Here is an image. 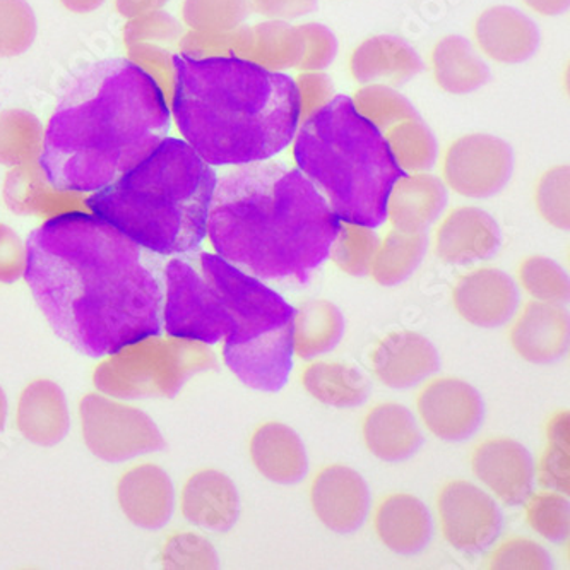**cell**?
Instances as JSON below:
<instances>
[{"mask_svg": "<svg viewBox=\"0 0 570 570\" xmlns=\"http://www.w3.org/2000/svg\"><path fill=\"white\" fill-rule=\"evenodd\" d=\"M81 422L86 444L105 461H126L165 448L148 415L98 394L81 401Z\"/></svg>", "mask_w": 570, "mask_h": 570, "instance_id": "30bf717a", "label": "cell"}, {"mask_svg": "<svg viewBox=\"0 0 570 570\" xmlns=\"http://www.w3.org/2000/svg\"><path fill=\"white\" fill-rule=\"evenodd\" d=\"M174 116L209 165H247L282 153L301 126L295 81L238 57L175 56Z\"/></svg>", "mask_w": 570, "mask_h": 570, "instance_id": "277c9868", "label": "cell"}, {"mask_svg": "<svg viewBox=\"0 0 570 570\" xmlns=\"http://www.w3.org/2000/svg\"><path fill=\"white\" fill-rule=\"evenodd\" d=\"M215 367V355L200 341L151 336L105 360L95 372V385L120 400L174 397L193 375Z\"/></svg>", "mask_w": 570, "mask_h": 570, "instance_id": "ba28073f", "label": "cell"}, {"mask_svg": "<svg viewBox=\"0 0 570 570\" xmlns=\"http://www.w3.org/2000/svg\"><path fill=\"white\" fill-rule=\"evenodd\" d=\"M301 124L293 138L298 170L340 222L381 226L391 189L404 175L384 134L341 95Z\"/></svg>", "mask_w": 570, "mask_h": 570, "instance_id": "8992f818", "label": "cell"}, {"mask_svg": "<svg viewBox=\"0 0 570 570\" xmlns=\"http://www.w3.org/2000/svg\"><path fill=\"white\" fill-rule=\"evenodd\" d=\"M438 514L445 541L468 553L489 550L504 522L497 500L468 480H451L442 487Z\"/></svg>", "mask_w": 570, "mask_h": 570, "instance_id": "7c38bea8", "label": "cell"}, {"mask_svg": "<svg viewBox=\"0 0 570 570\" xmlns=\"http://www.w3.org/2000/svg\"><path fill=\"white\" fill-rule=\"evenodd\" d=\"M254 9L273 21H293L317 11L318 0H253Z\"/></svg>", "mask_w": 570, "mask_h": 570, "instance_id": "7dc6e473", "label": "cell"}, {"mask_svg": "<svg viewBox=\"0 0 570 570\" xmlns=\"http://www.w3.org/2000/svg\"><path fill=\"white\" fill-rule=\"evenodd\" d=\"M302 385L318 403L340 410L362 406L371 393L367 377L343 362L311 363L302 374Z\"/></svg>", "mask_w": 570, "mask_h": 570, "instance_id": "4dcf8cb0", "label": "cell"}, {"mask_svg": "<svg viewBox=\"0 0 570 570\" xmlns=\"http://www.w3.org/2000/svg\"><path fill=\"white\" fill-rule=\"evenodd\" d=\"M119 502L134 524L158 530L170 521L174 512V485L161 468L142 464L120 478Z\"/></svg>", "mask_w": 570, "mask_h": 570, "instance_id": "d4e9b609", "label": "cell"}, {"mask_svg": "<svg viewBox=\"0 0 570 570\" xmlns=\"http://www.w3.org/2000/svg\"><path fill=\"white\" fill-rule=\"evenodd\" d=\"M230 311L223 358L238 381L264 393L285 387L293 367L295 308L282 295L218 254H199Z\"/></svg>", "mask_w": 570, "mask_h": 570, "instance_id": "52a82bcc", "label": "cell"}, {"mask_svg": "<svg viewBox=\"0 0 570 570\" xmlns=\"http://www.w3.org/2000/svg\"><path fill=\"white\" fill-rule=\"evenodd\" d=\"M519 283L537 302L566 304L570 296L569 276L556 261L531 256L519 266Z\"/></svg>", "mask_w": 570, "mask_h": 570, "instance_id": "74e56055", "label": "cell"}, {"mask_svg": "<svg viewBox=\"0 0 570 570\" xmlns=\"http://www.w3.org/2000/svg\"><path fill=\"white\" fill-rule=\"evenodd\" d=\"M304 53L305 41L301 28L269 19L250 28V45L245 60L267 71L279 72L301 66Z\"/></svg>", "mask_w": 570, "mask_h": 570, "instance_id": "1f68e13d", "label": "cell"}, {"mask_svg": "<svg viewBox=\"0 0 570 570\" xmlns=\"http://www.w3.org/2000/svg\"><path fill=\"white\" fill-rule=\"evenodd\" d=\"M422 71L423 60L419 52L394 35L368 38L350 57V72L362 85L400 86Z\"/></svg>", "mask_w": 570, "mask_h": 570, "instance_id": "603a6c76", "label": "cell"}, {"mask_svg": "<svg viewBox=\"0 0 570 570\" xmlns=\"http://www.w3.org/2000/svg\"><path fill=\"white\" fill-rule=\"evenodd\" d=\"M295 85L298 91V104H301V122L314 116L315 111L326 107L336 97L333 81L323 71L302 72L295 79Z\"/></svg>", "mask_w": 570, "mask_h": 570, "instance_id": "bcb514c9", "label": "cell"}, {"mask_svg": "<svg viewBox=\"0 0 570 570\" xmlns=\"http://www.w3.org/2000/svg\"><path fill=\"white\" fill-rule=\"evenodd\" d=\"M474 38L482 52L500 63H521L540 49L537 22L511 6H495L478 16Z\"/></svg>", "mask_w": 570, "mask_h": 570, "instance_id": "ffe728a7", "label": "cell"}, {"mask_svg": "<svg viewBox=\"0 0 570 570\" xmlns=\"http://www.w3.org/2000/svg\"><path fill=\"white\" fill-rule=\"evenodd\" d=\"M165 285L164 326L168 336L215 345L230 333L225 295L199 256L171 259L165 269Z\"/></svg>", "mask_w": 570, "mask_h": 570, "instance_id": "9c48e42d", "label": "cell"}, {"mask_svg": "<svg viewBox=\"0 0 570 570\" xmlns=\"http://www.w3.org/2000/svg\"><path fill=\"white\" fill-rule=\"evenodd\" d=\"M250 460L264 478L278 485H296L308 473L304 442L285 423H264L254 432Z\"/></svg>", "mask_w": 570, "mask_h": 570, "instance_id": "484cf974", "label": "cell"}, {"mask_svg": "<svg viewBox=\"0 0 570 570\" xmlns=\"http://www.w3.org/2000/svg\"><path fill=\"white\" fill-rule=\"evenodd\" d=\"M164 563L168 569H218L213 544L199 534H175L165 544Z\"/></svg>", "mask_w": 570, "mask_h": 570, "instance_id": "ee69618b", "label": "cell"}, {"mask_svg": "<svg viewBox=\"0 0 570 570\" xmlns=\"http://www.w3.org/2000/svg\"><path fill=\"white\" fill-rule=\"evenodd\" d=\"M181 514L196 527L226 533L240 515V497L230 478L218 470H200L181 492Z\"/></svg>", "mask_w": 570, "mask_h": 570, "instance_id": "44dd1931", "label": "cell"}, {"mask_svg": "<svg viewBox=\"0 0 570 570\" xmlns=\"http://www.w3.org/2000/svg\"><path fill=\"white\" fill-rule=\"evenodd\" d=\"M433 78L449 95H470L490 81V67L474 52L470 40L448 35L432 50Z\"/></svg>", "mask_w": 570, "mask_h": 570, "instance_id": "f1b7e54d", "label": "cell"}, {"mask_svg": "<svg viewBox=\"0 0 570 570\" xmlns=\"http://www.w3.org/2000/svg\"><path fill=\"white\" fill-rule=\"evenodd\" d=\"M500 244L502 235L493 216L474 206H461L442 219L433 250L444 263L470 266L495 257Z\"/></svg>", "mask_w": 570, "mask_h": 570, "instance_id": "e0dca14e", "label": "cell"}, {"mask_svg": "<svg viewBox=\"0 0 570 570\" xmlns=\"http://www.w3.org/2000/svg\"><path fill=\"white\" fill-rule=\"evenodd\" d=\"M24 276L52 330L89 358L164 331L159 259L98 216L41 225L28 238Z\"/></svg>", "mask_w": 570, "mask_h": 570, "instance_id": "6da1fadb", "label": "cell"}, {"mask_svg": "<svg viewBox=\"0 0 570 570\" xmlns=\"http://www.w3.org/2000/svg\"><path fill=\"white\" fill-rule=\"evenodd\" d=\"M547 448L541 454L534 474L544 490L570 493V415L557 412L547 425Z\"/></svg>", "mask_w": 570, "mask_h": 570, "instance_id": "e575fe53", "label": "cell"}, {"mask_svg": "<svg viewBox=\"0 0 570 570\" xmlns=\"http://www.w3.org/2000/svg\"><path fill=\"white\" fill-rule=\"evenodd\" d=\"M35 35L37 21L27 0H0V57L27 52Z\"/></svg>", "mask_w": 570, "mask_h": 570, "instance_id": "60d3db41", "label": "cell"}, {"mask_svg": "<svg viewBox=\"0 0 570 570\" xmlns=\"http://www.w3.org/2000/svg\"><path fill=\"white\" fill-rule=\"evenodd\" d=\"M62 4L72 12H89L100 8L104 0H62Z\"/></svg>", "mask_w": 570, "mask_h": 570, "instance_id": "681fc988", "label": "cell"}, {"mask_svg": "<svg viewBox=\"0 0 570 570\" xmlns=\"http://www.w3.org/2000/svg\"><path fill=\"white\" fill-rule=\"evenodd\" d=\"M452 304L468 324L495 330L514 318L519 289L504 271L480 267L458 279L452 289Z\"/></svg>", "mask_w": 570, "mask_h": 570, "instance_id": "2e32d148", "label": "cell"}, {"mask_svg": "<svg viewBox=\"0 0 570 570\" xmlns=\"http://www.w3.org/2000/svg\"><path fill=\"white\" fill-rule=\"evenodd\" d=\"M363 442L385 463H401L419 452L422 430L415 415L400 403H381L363 419Z\"/></svg>", "mask_w": 570, "mask_h": 570, "instance_id": "4316f807", "label": "cell"}, {"mask_svg": "<svg viewBox=\"0 0 570 570\" xmlns=\"http://www.w3.org/2000/svg\"><path fill=\"white\" fill-rule=\"evenodd\" d=\"M18 426L28 441L53 445L66 438L69 412L59 385L37 381L21 394L18 407Z\"/></svg>", "mask_w": 570, "mask_h": 570, "instance_id": "83f0119b", "label": "cell"}, {"mask_svg": "<svg viewBox=\"0 0 570 570\" xmlns=\"http://www.w3.org/2000/svg\"><path fill=\"white\" fill-rule=\"evenodd\" d=\"M248 16L247 0H187L186 19L199 30L228 31Z\"/></svg>", "mask_w": 570, "mask_h": 570, "instance_id": "b9f144b4", "label": "cell"}, {"mask_svg": "<svg viewBox=\"0 0 570 570\" xmlns=\"http://www.w3.org/2000/svg\"><path fill=\"white\" fill-rule=\"evenodd\" d=\"M337 228L298 168L267 159L223 175L208 218L216 254L261 282L307 283L330 257Z\"/></svg>", "mask_w": 570, "mask_h": 570, "instance_id": "3957f363", "label": "cell"}, {"mask_svg": "<svg viewBox=\"0 0 570 570\" xmlns=\"http://www.w3.org/2000/svg\"><path fill=\"white\" fill-rule=\"evenodd\" d=\"M489 567L497 570H549L553 567V560L537 541L514 537L502 541L493 550Z\"/></svg>", "mask_w": 570, "mask_h": 570, "instance_id": "7bdbcfd3", "label": "cell"}, {"mask_svg": "<svg viewBox=\"0 0 570 570\" xmlns=\"http://www.w3.org/2000/svg\"><path fill=\"white\" fill-rule=\"evenodd\" d=\"M345 317L327 301H308L295 308L293 355L314 360L333 352L345 334Z\"/></svg>", "mask_w": 570, "mask_h": 570, "instance_id": "f546056e", "label": "cell"}, {"mask_svg": "<svg viewBox=\"0 0 570 570\" xmlns=\"http://www.w3.org/2000/svg\"><path fill=\"white\" fill-rule=\"evenodd\" d=\"M514 171V151L504 139L470 134L449 146L442 164L444 184L470 199H487L508 186Z\"/></svg>", "mask_w": 570, "mask_h": 570, "instance_id": "8fae6325", "label": "cell"}, {"mask_svg": "<svg viewBox=\"0 0 570 570\" xmlns=\"http://www.w3.org/2000/svg\"><path fill=\"white\" fill-rule=\"evenodd\" d=\"M416 410L425 429L445 442L468 441L485 420L482 394L458 377L430 381L416 397Z\"/></svg>", "mask_w": 570, "mask_h": 570, "instance_id": "4fadbf2b", "label": "cell"}, {"mask_svg": "<svg viewBox=\"0 0 570 570\" xmlns=\"http://www.w3.org/2000/svg\"><path fill=\"white\" fill-rule=\"evenodd\" d=\"M448 187L439 177L426 174L397 178L390 197L385 218L394 230L426 232L448 208Z\"/></svg>", "mask_w": 570, "mask_h": 570, "instance_id": "cb8c5ba5", "label": "cell"}, {"mask_svg": "<svg viewBox=\"0 0 570 570\" xmlns=\"http://www.w3.org/2000/svg\"><path fill=\"white\" fill-rule=\"evenodd\" d=\"M379 247H381V237L371 226L340 222L330 254L333 263L345 275L362 278L371 273Z\"/></svg>", "mask_w": 570, "mask_h": 570, "instance_id": "d590c367", "label": "cell"}, {"mask_svg": "<svg viewBox=\"0 0 570 570\" xmlns=\"http://www.w3.org/2000/svg\"><path fill=\"white\" fill-rule=\"evenodd\" d=\"M374 530L385 549L400 556H415L432 540V514L419 497L391 493L375 508Z\"/></svg>", "mask_w": 570, "mask_h": 570, "instance_id": "7402d4cb", "label": "cell"}, {"mask_svg": "<svg viewBox=\"0 0 570 570\" xmlns=\"http://www.w3.org/2000/svg\"><path fill=\"white\" fill-rule=\"evenodd\" d=\"M168 129L153 76L127 59L101 60L67 85L45 132L41 170L57 190L97 193L148 158Z\"/></svg>", "mask_w": 570, "mask_h": 570, "instance_id": "7a4b0ae2", "label": "cell"}, {"mask_svg": "<svg viewBox=\"0 0 570 570\" xmlns=\"http://www.w3.org/2000/svg\"><path fill=\"white\" fill-rule=\"evenodd\" d=\"M429 248L426 232L391 230L381 242L368 275L381 286H396L419 269Z\"/></svg>", "mask_w": 570, "mask_h": 570, "instance_id": "d6a6232c", "label": "cell"}, {"mask_svg": "<svg viewBox=\"0 0 570 570\" xmlns=\"http://www.w3.org/2000/svg\"><path fill=\"white\" fill-rule=\"evenodd\" d=\"M570 168L567 165L550 168L538 180L534 203L538 213L549 225L567 232L570 226Z\"/></svg>", "mask_w": 570, "mask_h": 570, "instance_id": "ab89813d", "label": "cell"}, {"mask_svg": "<svg viewBox=\"0 0 570 570\" xmlns=\"http://www.w3.org/2000/svg\"><path fill=\"white\" fill-rule=\"evenodd\" d=\"M6 415H8V401L4 391L0 390V430L4 429Z\"/></svg>", "mask_w": 570, "mask_h": 570, "instance_id": "f907efd6", "label": "cell"}, {"mask_svg": "<svg viewBox=\"0 0 570 570\" xmlns=\"http://www.w3.org/2000/svg\"><path fill=\"white\" fill-rule=\"evenodd\" d=\"M474 476L509 508L524 505L534 490V461L521 442L492 438L480 442L471 454Z\"/></svg>", "mask_w": 570, "mask_h": 570, "instance_id": "9a60e30c", "label": "cell"}, {"mask_svg": "<svg viewBox=\"0 0 570 570\" xmlns=\"http://www.w3.org/2000/svg\"><path fill=\"white\" fill-rule=\"evenodd\" d=\"M524 4L541 16H559L569 9L570 0H524Z\"/></svg>", "mask_w": 570, "mask_h": 570, "instance_id": "c3c4849f", "label": "cell"}, {"mask_svg": "<svg viewBox=\"0 0 570 570\" xmlns=\"http://www.w3.org/2000/svg\"><path fill=\"white\" fill-rule=\"evenodd\" d=\"M218 177L186 141L165 139L138 167L89 197L95 216L158 256L193 254L208 234Z\"/></svg>", "mask_w": 570, "mask_h": 570, "instance_id": "5b68a950", "label": "cell"}, {"mask_svg": "<svg viewBox=\"0 0 570 570\" xmlns=\"http://www.w3.org/2000/svg\"><path fill=\"white\" fill-rule=\"evenodd\" d=\"M524 504H527V519L531 530L553 543L567 540L570 530L569 495L544 490V492L531 493Z\"/></svg>", "mask_w": 570, "mask_h": 570, "instance_id": "f35d334b", "label": "cell"}, {"mask_svg": "<svg viewBox=\"0 0 570 570\" xmlns=\"http://www.w3.org/2000/svg\"><path fill=\"white\" fill-rule=\"evenodd\" d=\"M352 101L360 116L382 134L404 120L419 119L412 101L387 85H365L356 91Z\"/></svg>", "mask_w": 570, "mask_h": 570, "instance_id": "8d00e7d4", "label": "cell"}, {"mask_svg": "<svg viewBox=\"0 0 570 570\" xmlns=\"http://www.w3.org/2000/svg\"><path fill=\"white\" fill-rule=\"evenodd\" d=\"M302 37L305 41V53L301 66L296 69L301 71H324L334 62L337 56V40L333 31L318 22H307L302 24Z\"/></svg>", "mask_w": 570, "mask_h": 570, "instance_id": "f6af8a7d", "label": "cell"}, {"mask_svg": "<svg viewBox=\"0 0 570 570\" xmlns=\"http://www.w3.org/2000/svg\"><path fill=\"white\" fill-rule=\"evenodd\" d=\"M569 312L562 304L530 302L511 327L514 352L530 363L549 365L569 352Z\"/></svg>", "mask_w": 570, "mask_h": 570, "instance_id": "d6986e66", "label": "cell"}, {"mask_svg": "<svg viewBox=\"0 0 570 570\" xmlns=\"http://www.w3.org/2000/svg\"><path fill=\"white\" fill-rule=\"evenodd\" d=\"M397 167L407 174H425L438 161L435 136L420 119L404 120L385 132Z\"/></svg>", "mask_w": 570, "mask_h": 570, "instance_id": "836d02e7", "label": "cell"}, {"mask_svg": "<svg viewBox=\"0 0 570 570\" xmlns=\"http://www.w3.org/2000/svg\"><path fill=\"white\" fill-rule=\"evenodd\" d=\"M371 362L377 381L391 390H410L441 371L435 345L413 331H396L382 337Z\"/></svg>", "mask_w": 570, "mask_h": 570, "instance_id": "ac0fdd59", "label": "cell"}, {"mask_svg": "<svg viewBox=\"0 0 570 570\" xmlns=\"http://www.w3.org/2000/svg\"><path fill=\"white\" fill-rule=\"evenodd\" d=\"M312 511L327 530L352 534L371 512V490L362 474L345 464H331L311 483Z\"/></svg>", "mask_w": 570, "mask_h": 570, "instance_id": "5bb4252c", "label": "cell"}]
</instances>
